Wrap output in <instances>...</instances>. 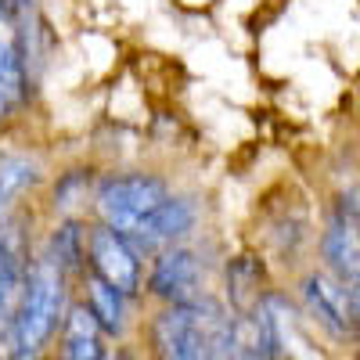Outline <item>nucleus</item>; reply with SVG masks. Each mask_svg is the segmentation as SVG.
Instances as JSON below:
<instances>
[{
	"mask_svg": "<svg viewBox=\"0 0 360 360\" xmlns=\"http://www.w3.org/2000/svg\"><path fill=\"white\" fill-rule=\"evenodd\" d=\"M152 346L169 360H202V356H234V317L213 299L169 303L152 321Z\"/></svg>",
	"mask_w": 360,
	"mask_h": 360,
	"instance_id": "f257e3e1",
	"label": "nucleus"
},
{
	"mask_svg": "<svg viewBox=\"0 0 360 360\" xmlns=\"http://www.w3.org/2000/svg\"><path fill=\"white\" fill-rule=\"evenodd\" d=\"M65 278L69 274L47 252L33 259L15 307L11 339H8L15 356H37L58 332V321L65 317Z\"/></svg>",
	"mask_w": 360,
	"mask_h": 360,
	"instance_id": "f03ea898",
	"label": "nucleus"
},
{
	"mask_svg": "<svg viewBox=\"0 0 360 360\" xmlns=\"http://www.w3.org/2000/svg\"><path fill=\"white\" fill-rule=\"evenodd\" d=\"M169 188L152 173H112L94 191V209L101 224L115 227L119 234H130L159 202H166Z\"/></svg>",
	"mask_w": 360,
	"mask_h": 360,
	"instance_id": "7ed1b4c3",
	"label": "nucleus"
},
{
	"mask_svg": "<svg viewBox=\"0 0 360 360\" xmlns=\"http://www.w3.org/2000/svg\"><path fill=\"white\" fill-rule=\"evenodd\" d=\"M86 256H90V270L108 285H115L119 292L127 295L141 292V259H137L141 252L130 245L127 234H119L108 224L94 227L86 234Z\"/></svg>",
	"mask_w": 360,
	"mask_h": 360,
	"instance_id": "20e7f679",
	"label": "nucleus"
},
{
	"mask_svg": "<svg viewBox=\"0 0 360 360\" xmlns=\"http://www.w3.org/2000/svg\"><path fill=\"white\" fill-rule=\"evenodd\" d=\"M303 299H307L310 317L332 335H353L360 328V303L342 278L310 274L303 285Z\"/></svg>",
	"mask_w": 360,
	"mask_h": 360,
	"instance_id": "39448f33",
	"label": "nucleus"
},
{
	"mask_svg": "<svg viewBox=\"0 0 360 360\" xmlns=\"http://www.w3.org/2000/svg\"><path fill=\"white\" fill-rule=\"evenodd\" d=\"M25 274H29V245H25L22 220L0 217V342L11 339V321H15Z\"/></svg>",
	"mask_w": 360,
	"mask_h": 360,
	"instance_id": "423d86ee",
	"label": "nucleus"
},
{
	"mask_svg": "<svg viewBox=\"0 0 360 360\" xmlns=\"http://www.w3.org/2000/svg\"><path fill=\"white\" fill-rule=\"evenodd\" d=\"M202 259L191 252V249H180V245H169L159 252L152 274H148V288L152 295L166 299V303H191V299L202 295Z\"/></svg>",
	"mask_w": 360,
	"mask_h": 360,
	"instance_id": "0eeeda50",
	"label": "nucleus"
},
{
	"mask_svg": "<svg viewBox=\"0 0 360 360\" xmlns=\"http://www.w3.org/2000/svg\"><path fill=\"white\" fill-rule=\"evenodd\" d=\"M191 227H195V205L188 198L166 195V202H159L127 238L137 252H162V249L176 245Z\"/></svg>",
	"mask_w": 360,
	"mask_h": 360,
	"instance_id": "6e6552de",
	"label": "nucleus"
},
{
	"mask_svg": "<svg viewBox=\"0 0 360 360\" xmlns=\"http://www.w3.org/2000/svg\"><path fill=\"white\" fill-rule=\"evenodd\" d=\"M33 37V4L29 0H0V76L25 79Z\"/></svg>",
	"mask_w": 360,
	"mask_h": 360,
	"instance_id": "1a4fd4ad",
	"label": "nucleus"
},
{
	"mask_svg": "<svg viewBox=\"0 0 360 360\" xmlns=\"http://www.w3.org/2000/svg\"><path fill=\"white\" fill-rule=\"evenodd\" d=\"M62 356L69 360H101V324L90 307H69L62 317Z\"/></svg>",
	"mask_w": 360,
	"mask_h": 360,
	"instance_id": "9d476101",
	"label": "nucleus"
},
{
	"mask_svg": "<svg viewBox=\"0 0 360 360\" xmlns=\"http://www.w3.org/2000/svg\"><path fill=\"white\" fill-rule=\"evenodd\" d=\"M127 299H130L127 292H119L105 278H98V274L86 278V307H90V314L98 317L101 332H108V335H123L127 332Z\"/></svg>",
	"mask_w": 360,
	"mask_h": 360,
	"instance_id": "9b49d317",
	"label": "nucleus"
},
{
	"mask_svg": "<svg viewBox=\"0 0 360 360\" xmlns=\"http://www.w3.org/2000/svg\"><path fill=\"white\" fill-rule=\"evenodd\" d=\"M40 180L37 173V162H29L25 155H11V159H0V217L8 213V209L15 205V198L33 188Z\"/></svg>",
	"mask_w": 360,
	"mask_h": 360,
	"instance_id": "f8f14e48",
	"label": "nucleus"
},
{
	"mask_svg": "<svg viewBox=\"0 0 360 360\" xmlns=\"http://www.w3.org/2000/svg\"><path fill=\"white\" fill-rule=\"evenodd\" d=\"M227 285H231V299H234V310L238 314H252L259 303H263V295H259V270L249 256H242L234 266H231V274H227Z\"/></svg>",
	"mask_w": 360,
	"mask_h": 360,
	"instance_id": "ddd939ff",
	"label": "nucleus"
},
{
	"mask_svg": "<svg viewBox=\"0 0 360 360\" xmlns=\"http://www.w3.org/2000/svg\"><path fill=\"white\" fill-rule=\"evenodd\" d=\"M47 256L65 270V274H72V270L83 263L86 256V234L76 227V224H65V227H58L51 234V245H47Z\"/></svg>",
	"mask_w": 360,
	"mask_h": 360,
	"instance_id": "4468645a",
	"label": "nucleus"
},
{
	"mask_svg": "<svg viewBox=\"0 0 360 360\" xmlns=\"http://www.w3.org/2000/svg\"><path fill=\"white\" fill-rule=\"evenodd\" d=\"M25 101V79H11V76H0V123L8 115H15V108Z\"/></svg>",
	"mask_w": 360,
	"mask_h": 360,
	"instance_id": "2eb2a0df",
	"label": "nucleus"
},
{
	"mask_svg": "<svg viewBox=\"0 0 360 360\" xmlns=\"http://www.w3.org/2000/svg\"><path fill=\"white\" fill-rule=\"evenodd\" d=\"M76 198H86V184H83L79 173H69L62 184H58V191H54V205L58 209H72Z\"/></svg>",
	"mask_w": 360,
	"mask_h": 360,
	"instance_id": "dca6fc26",
	"label": "nucleus"
},
{
	"mask_svg": "<svg viewBox=\"0 0 360 360\" xmlns=\"http://www.w3.org/2000/svg\"><path fill=\"white\" fill-rule=\"evenodd\" d=\"M356 353H360V328H356Z\"/></svg>",
	"mask_w": 360,
	"mask_h": 360,
	"instance_id": "f3484780",
	"label": "nucleus"
}]
</instances>
